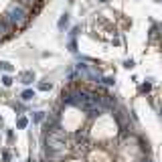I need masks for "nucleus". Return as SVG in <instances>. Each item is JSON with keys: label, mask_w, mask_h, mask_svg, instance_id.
Listing matches in <instances>:
<instances>
[{"label": "nucleus", "mask_w": 162, "mask_h": 162, "mask_svg": "<svg viewBox=\"0 0 162 162\" xmlns=\"http://www.w3.org/2000/svg\"><path fill=\"white\" fill-rule=\"evenodd\" d=\"M12 26H16V29H20V26L26 25V20H29V12H26L25 8L20 4H10L8 10H6V18Z\"/></svg>", "instance_id": "nucleus-1"}, {"label": "nucleus", "mask_w": 162, "mask_h": 162, "mask_svg": "<svg viewBox=\"0 0 162 162\" xmlns=\"http://www.w3.org/2000/svg\"><path fill=\"white\" fill-rule=\"evenodd\" d=\"M18 79H20V83L30 85V83L34 81V73H33V71H22V73L18 75Z\"/></svg>", "instance_id": "nucleus-2"}, {"label": "nucleus", "mask_w": 162, "mask_h": 162, "mask_svg": "<svg viewBox=\"0 0 162 162\" xmlns=\"http://www.w3.org/2000/svg\"><path fill=\"white\" fill-rule=\"evenodd\" d=\"M33 97H34V91H33V89H25V91L20 93V99H22V101H30Z\"/></svg>", "instance_id": "nucleus-3"}, {"label": "nucleus", "mask_w": 162, "mask_h": 162, "mask_svg": "<svg viewBox=\"0 0 162 162\" xmlns=\"http://www.w3.org/2000/svg\"><path fill=\"white\" fill-rule=\"evenodd\" d=\"M67 25H69V14L65 12V14H63V16L59 18V22H57V26H59V30H63V29H65Z\"/></svg>", "instance_id": "nucleus-4"}, {"label": "nucleus", "mask_w": 162, "mask_h": 162, "mask_svg": "<svg viewBox=\"0 0 162 162\" xmlns=\"http://www.w3.org/2000/svg\"><path fill=\"white\" fill-rule=\"evenodd\" d=\"M26 126H29V120H26L25 116H20V118L16 120V128H18V130H25Z\"/></svg>", "instance_id": "nucleus-5"}, {"label": "nucleus", "mask_w": 162, "mask_h": 162, "mask_svg": "<svg viewBox=\"0 0 162 162\" xmlns=\"http://www.w3.org/2000/svg\"><path fill=\"white\" fill-rule=\"evenodd\" d=\"M0 69L6 71V73H10V71H12V65H10L8 61H2V63H0Z\"/></svg>", "instance_id": "nucleus-6"}, {"label": "nucleus", "mask_w": 162, "mask_h": 162, "mask_svg": "<svg viewBox=\"0 0 162 162\" xmlns=\"http://www.w3.org/2000/svg\"><path fill=\"white\" fill-rule=\"evenodd\" d=\"M2 85H4V87H10V85H12V77H10V75H2Z\"/></svg>", "instance_id": "nucleus-7"}, {"label": "nucleus", "mask_w": 162, "mask_h": 162, "mask_svg": "<svg viewBox=\"0 0 162 162\" xmlns=\"http://www.w3.org/2000/svg\"><path fill=\"white\" fill-rule=\"evenodd\" d=\"M43 118H45V113H43V112H37V113L33 116V122L39 124V122H43Z\"/></svg>", "instance_id": "nucleus-8"}, {"label": "nucleus", "mask_w": 162, "mask_h": 162, "mask_svg": "<svg viewBox=\"0 0 162 162\" xmlns=\"http://www.w3.org/2000/svg\"><path fill=\"white\" fill-rule=\"evenodd\" d=\"M150 89H152V83H142L140 85V91H142V93H148Z\"/></svg>", "instance_id": "nucleus-9"}, {"label": "nucleus", "mask_w": 162, "mask_h": 162, "mask_svg": "<svg viewBox=\"0 0 162 162\" xmlns=\"http://www.w3.org/2000/svg\"><path fill=\"white\" fill-rule=\"evenodd\" d=\"M51 87H53V85H51V83H45V81H43V83H39V89H41V91H49Z\"/></svg>", "instance_id": "nucleus-10"}, {"label": "nucleus", "mask_w": 162, "mask_h": 162, "mask_svg": "<svg viewBox=\"0 0 162 162\" xmlns=\"http://www.w3.org/2000/svg\"><path fill=\"white\" fill-rule=\"evenodd\" d=\"M103 83L105 85H113L116 83V77H112V75H109V77H103Z\"/></svg>", "instance_id": "nucleus-11"}, {"label": "nucleus", "mask_w": 162, "mask_h": 162, "mask_svg": "<svg viewBox=\"0 0 162 162\" xmlns=\"http://www.w3.org/2000/svg\"><path fill=\"white\" fill-rule=\"evenodd\" d=\"M124 67H126V69H132L134 67V61L132 59H126V61H124Z\"/></svg>", "instance_id": "nucleus-12"}, {"label": "nucleus", "mask_w": 162, "mask_h": 162, "mask_svg": "<svg viewBox=\"0 0 162 162\" xmlns=\"http://www.w3.org/2000/svg\"><path fill=\"white\" fill-rule=\"evenodd\" d=\"M69 47H71V51H73V53H75V51H77V43H75L73 39H71V43H69Z\"/></svg>", "instance_id": "nucleus-13"}, {"label": "nucleus", "mask_w": 162, "mask_h": 162, "mask_svg": "<svg viewBox=\"0 0 162 162\" xmlns=\"http://www.w3.org/2000/svg\"><path fill=\"white\" fill-rule=\"evenodd\" d=\"M160 118H162V109H160Z\"/></svg>", "instance_id": "nucleus-14"}, {"label": "nucleus", "mask_w": 162, "mask_h": 162, "mask_svg": "<svg viewBox=\"0 0 162 162\" xmlns=\"http://www.w3.org/2000/svg\"><path fill=\"white\" fill-rule=\"evenodd\" d=\"M99 2H105V0H99Z\"/></svg>", "instance_id": "nucleus-15"}]
</instances>
